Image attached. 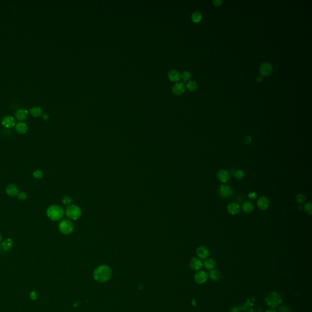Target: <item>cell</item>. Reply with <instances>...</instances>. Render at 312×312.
<instances>
[{
  "mask_svg": "<svg viewBox=\"0 0 312 312\" xmlns=\"http://www.w3.org/2000/svg\"><path fill=\"white\" fill-rule=\"evenodd\" d=\"M216 178L220 182L226 183L230 179V174L227 170L220 169L217 172Z\"/></svg>",
  "mask_w": 312,
  "mask_h": 312,
  "instance_id": "10",
  "label": "cell"
},
{
  "mask_svg": "<svg viewBox=\"0 0 312 312\" xmlns=\"http://www.w3.org/2000/svg\"><path fill=\"white\" fill-rule=\"evenodd\" d=\"M213 4L216 7H218V6H220L222 5L223 4V1L221 0H214L213 1Z\"/></svg>",
  "mask_w": 312,
  "mask_h": 312,
  "instance_id": "38",
  "label": "cell"
},
{
  "mask_svg": "<svg viewBox=\"0 0 312 312\" xmlns=\"http://www.w3.org/2000/svg\"><path fill=\"white\" fill-rule=\"evenodd\" d=\"M192 73L189 71H184L181 74V78L185 82L189 81L192 78Z\"/></svg>",
  "mask_w": 312,
  "mask_h": 312,
  "instance_id": "29",
  "label": "cell"
},
{
  "mask_svg": "<svg viewBox=\"0 0 312 312\" xmlns=\"http://www.w3.org/2000/svg\"><path fill=\"white\" fill-rule=\"evenodd\" d=\"M15 130L20 134H24L28 132V126L23 122H18L15 125Z\"/></svg>",
  "mask_w": 312,
  "mask_h": 312,
  "instance_id": "19",
  "label": "cell"
},
{
  "mask_svg": "<svg viewBox=\"0 0 312 312\" xmlns=\"http://www.w3.org/2000/svg\"><path fill=\"white\" fill-rule=\"evenodd\" d=\"M111 275L110 268L107 266H101L98 268L95 272V278L98 281L104 282L108 280Z\"/></svg>",
  "mask_w": 312,
  "mask_h": 312,
  "instance_id": "4",
  "label": "cell"
},
{
  "mask_svg": "<svg viewBox=\"0 0 312 312\" xmlns=\"http://www.w3.org/2000/svg\"><path fill=\"white\" fill-rule=\"evenodd\" d=\"M302 209H303V207H302L301 205H300V206L299 207V210H302Z\"/></svg>",
  "mask_w": 312,
  "mask_h": 312,
  "instance_id": "43",
  "label": "cell"
},
{
  "mask_svg": "<svg viewBox=\"0 0 312 312\" xmlns=\"http://www.w3.org/2000/svg\"><path fill=\"white\" fill-rule=\"evenodd\" d=\"M273 66L269 62L263 63L260 65V68H259V72H260V74L264 77L269 76V75H271L273 72Z\"/></svg>",
  "mask_w": 312,
  "mask_h": 312,
  "instance_id": "6",
  "label": "cell"
},
{
  "mask_svg": "<svg viewBox=\"0 0 312 312\" xmlns=\"http://www.w3.org/2000/svg\"><path fill=\"white\" fill-rule=\"evenodd\" d=\"M264 312H277V311L275 310L274 309H268V310H266Z\"/></svg>",
  "mask_w": 312,
  "mask_h": 312,
  "instance_id": "41",
  "label": "cell"
},
{
  "mask_svg": "<svg viewBox=\"0 0 312 312\" xmlns=\"http://www.w3.org/2000/svg\"><path fill=\"white\" fill-rule=\"evenodd\" d=\"M59 230L60 233L63 235H70L74 230V224L69 219H63L59 224Z\"/></svg>",
  "mask_w": 312,
  "mask_h": 312,
  "instance_id": "5",
  "label": "cell"
},
{
  "mask_svg": "<svg viewBox=\"0 0 312 312\" xmlns=\"http://www.w3.org/2000/svg\"><path fill=\"white\" fill-rule=\"evenodd\" d=\"M62 202L63 205L68 206V205H70V204H72V199L69 196L66 195V196H64L62 197Z\"/></svg>",
  "mask_w": 312,
  "mask_h": 312,
  "instance_id": "30",
  "label": "cell"
},
{
  "mask_svg": "<svg viewBox=\"0 0 312 312\" xmlns=\"http://www.w3.org/2000/svg\"><path fill=\"white\" fill-rule=\"evenodd\" d=\"M264 300L271 309H276L281 304L282 297L279 292L271 291L266 296Z\"/></svg>",
  "mask_w": 312,
  "mask_h": 312,
  "instance_id": "2",
  "label": "cell"
},
{
  "mask_svg": "<svg viewBox=\"0 0 312 312\" xmlns=\"http://www.w3.org/2000/svg\"><path fill=\"white\" fill-rule=\"evenodd\" d=\"M204 266L206 269L209 270H212L216 266V261L212 258L206 259L204 261Z\"/></svg>",
  "mask_w": 312,
  "mask_h": 312,
  "instance_id": "23",
  "label": "cell"
},
{
  "mask_svg": "<svg viewBox=\"0 0 312 312\" xmlns=\"http://www.w3.org/2000/svg\"><path fill=\"white\" fill-rule=\"evenodd\" d=\"M304 211L309 215H311L312 214V204L311 202H309L305 204L304 206Z\"/></svg>",
  "mask_w": 312,
  "mask_h": 312,
  "instance_id": "31",
  "label": "cell"
},
{
  "mask_svg": "<svg viewBox=\"0 0 312 312\" xmlns=\"http://www.w3.org/2000/svg\"><path fill=\"white\" fill-rule=\"evenodd\" d=\"M17 196H18V199H20L21 201H24L28 198L27 194L26 193L24 192H19L18 195H17Z\"/></svg>",
  "mask_w": 312,
  "mask_h": 312,
  "instance_id": "34",
  "label": "cell"
},
{
  "mask_svg": "<svg viewBox=\"0 0 312 312\" xmlns=\"http://www.w3.org/2000/svg\"><path fill=\"white\" fill-rule=\"evenodd\" d=\"M186 87L191 92H194L195 90H196L198 89V84L196 81H189L187 83V85H186Z\"/></svg>",
  "mask_w": 312,
  "mask_h": 312,
  "instance_id": "26",
  "label": "cell"
},
{
  "mask_svg": "<svg viewBox=\"0 0 312 312\" xmlns=\"http://www.w3.org/2000/svg\"><path fill=\"white\" fill-rule=\"evenodd\" d=\"M233 193L232 189L228 185L223 184L220 186L219 189V195L224 198H228L232 196Z\"/></svg>",
  "mask_w": 312,
  "mask_h": 312,
  "instance_id": "7",
  "label": "cell"
},
{
  "mask_svg": "<svg viewBox=\"0 0 312 312\" xmlns=\"http://www.w3.org/2000/svg\"><path fill=\"white\" fill-rule=\"evenodd\" d=\"M256 81L258 82V83H260L263 81V78L262 76H257L256 78Z\"/></svg>",
  "mask_w": 312,
  "mask_h": 312,
  "instance_id": "40",
  "label": "cell"
},
{
  "mask_svg": "<svg viewBox=\"0 0 312 312\" xmlns=\"http://www.w3.org/2000/svg\"><path fill=\"white\" fill-rule=\"evenodd\" d=\"M248 197L251 200H255L257 198V194L255 192H251L249 193Z\"/></svg>",
  "mask_w": 312,
  "mask_h": 312,
  "instance_id": "35",
  "label": "cell"
},
{
  "mask_svg": "<svg viewBox=\"0 0 312 312\" xmlns=\"http://www.w3.org/2000/svg\"><path fill=\"white\" fill-rule=\"evenodd\" d=\"M30 297L33 300H36L38 298V295L37 294L36 292L33 291L30 293Z\"/></svg>",
  "mask_w": 312,
  "mask_h": 312,
  "instance_id": "37",
  "label": "cell"
},
{
  "mask_svg": "<svg viewBox=\"0 0 312 312\" xmlns=\"http://www.w3.org/2000/svg\"><path fill=\"white\" fill-rule=\"evenodd\" d=\"M196 254L199 259H206L210 255V251L206 246H200L196 249Z\"/></svg>",
  "mask_w": 312,
  "mask_h": 312,
  "instance_id": "8",
  "label": "cell"
},
{
  "mask_svg": "<svg viewBox=\"0 0 312 312\" xmlns=\"http://www.w3.org/2000/svg\"><path fill=\"white\" fill-rule=\"evenodd\" d=\"M230 312H239V309L237 306H232L230 309Z\"/></svg>",
  "mask_w": 312,
  "mask_h": 312,
  "instance_id": "39",
  "label": "cell"
},
{
  "mask_svg": "<svg viewBox=\"0 0 312 312\" xmlns=\"http://www.w3.org/2000/svg\"><path fill=\"white\" fill-rule=\"evenodd\" d=\"M258 207L262 210H265L269 208L270 205V201L266 196H261L260 197L257 202Z\"/></svg>",
  "mask_w": 312,
  "mask_h": 312,
  "instance_id": "9",
  "label": "cell"
},
{
  "mask_svg": "<svg viewBox=\"0 0 312 312\" xmlns=\"http://www.w3.org/2000/svg\"><path fill=\"white\" fill-rule=\"evenodd\" d=\"M194 281L196 283L198 284H204L207 279H208V275L204 271H199L196 274L194 275Z\"/></svg>",
  "mask_w": 312,
  "mask_h": 312,
  "instance_id": "11",
  "label": "cell"
},
{
  "mask_svg": "<svg viewBox=\"0 0 312 312\" xmlns=\"http://www.w3.org/2000/svg\"><path fill=\"white\" fill-rule=\"evenodd\" d=\"M203 266V264L200 259L197 257H194L190 262V267L194 271L200 270Z\"/></svg>",
  "mask_w": 312,
  "mask_h": 312,
  "instance_id": "14",
  "label": "cell"
},
{
  "mask_svg": "<svg viewBox=\"0 0 312 312\" xmlns=\"http://www.w3.org/2000/svg\"><path fill=\"white\" fill-rule=\"evenodd\" d=\"M185 90V85L182 83H176L172 87V92L175 95L179 96L184 93Z\"/></svg>",
  "mask_w": 312,
  "mask_h": 312,
  "instance_id": "12",
  "label": "cell"
},
{
  "mask_svg": "<svg viewBox=\"0 0 312 312\" xmlns=\"http://www.w3.org/2000/svg\"><path fill=\"white\" fill-rule=\"evenodd\" d=\"M33 176L36 178V179H40L43 178V173L42 170L40 169H37L35 171L33 172Z\"/></svg>",
  "mask_w": 312,
  "mask_h": 312,
  "instance_id": "32",
  "label": "cell"
},
{
  "mask_svg": "<svg viewBox=\"0 0 312 312\" xmlns=\"http://www.w3.org/2000/svg\"><path fill=\"white\" fill-rule=\"evenodd\" d=\"M242 209L246 214H251L254 209V205L251 201H245L242 205Z\"/></svg>",
  "mask_w": 312,
  "mask_h": 312,
  "instance_id": "20",
  "label": "cell"
},
{
  "mask_svg": "<svg viewBox=\"0 0 312 312\" xmlns=\"http://www.w3.org/2000/svg\"><path fill=\"white\" fill-rule=\"evenodd\" d=\"M1 240H2V235H1V234L0 233V242L1 241Z\"/></svg>",
  "mask_w": 312,
  "mask_h": 312,
  "instance_id": "42",
  "label": "cell"
},
{
  "mask_svg": "<svg viewBox=\"0 0 312 312\" xmlns=\"http://www.w3.org/2000/svg\"><path fill=\"white\" fill-rule=\"evenodd\" d=\"M168 78L171 81L178 83L181 78V74L178 70L173 69L168 73Z\"/></svg>",
  "mask_w": 312,
  "mask_h": 312,
  "instance_id": "17",
  "label": "cell"
},
{
  "mask_svg": "<svg viewBox=\"0 0 312 312\" xmlns=\"http://www.w3.org/2000/svg\"><path fill=\"white\" fill-rule=\"evenodd\" d=\"M209 276L212 280H213L214 282H217L221 279L222 274H221V271H219L217 269H214L211 270V271L209 273Z\"/></svg>",
  "mask_w": 312,
  "mask_h": 312,
  "instance_id": "21",
  "label": "cell"
},
{
  "mask_svg": "<svg viewBox=\"0 0 312 312\" xmlns=\"http://www.w3.org/2000/svg\"><path fill=\"white\" fill-rule=\"evenodd\" d=\"M251 142H252V138L250 135H248L245 137V138H244L245 144L249 145V144H251Z\"/></svg>",
  "mask_w": 312,
  "mask_h": 312,
  "instance_id": "36",
  "label": "cell"
},
{
  "mask_svg": "<svg viewBox=\"0 0 312 312\" xmlns=\"http://www.w3.org/2000/svg\"><path fill=\"white\" fill-rule=\"evenodd\" d=\"M13 246V241L11 239H7L1 243V248L3 250L8 251L11 250Z\"/></svg>",
  "mask_w": 312,
  "mask_h": 312,
  "instance_id": "22",
  "label": "cell"
},
{
  "mask_svg": "<svg viewBox=\"0 0 312 312\" xmlns=\"http://www.w3.org/2000/svg\"><path fill=\"white\" fill-rule=\"evenodd\" d=\"M30 113L33 117H37L43 113V110L40 107H33L30 109Z\"/></svg>",
  "mask_w": 312,
  "mask_h": 312,
  "instance_id": "24",
  "label": "cell"
},
{
  "mask_svg": "<svg viewBox=\"0 0 312 312\" xmlns=\"http://www.w3.org/2000/svg\"><path fill=\"white\" fill-rule=\"evenodd\" d=\"M279 312H291V309L287 305H282L279 307Z\"/></svg>",
  "mask_w": 312,
  "mask_h": 312,
  "instance_id": "33",
  "label": "cell"
},
{
  "mask_svg": "<svg viewBox=\"0 0 312 312\" xmlns=\"http://www.w3.org/2000/svg\"><path fill=\"white\" fill-rule=\"evenodd\" d=\"M244 176H245V173H244V171H243L242 169H238V170L235 171L234 173V176L238 180L243 179L244 178Z\"/></svg>",
  "mask_w": 312,
  "mask_h": 312,
  "instance_id": "28",
  "label": "cell"
},
{
  "mask_svg": "<svg viewBox=\"0 0 312 312\" xmlns=\"http://www.w3.org/2000/svg\"><path fill=\"white\" fill-rule=\"evenodd\" d=\"M47 214L51 220L58 221H60L63 218L65 214V212L60 205L53 204L48 207L47 210Z\"/></svg>",
  "mask_w": 312,
  "mask_h": 312,
  "instance_id": "1",
  "label": "cell"
},
{
  "mask_svg": "<svg viewBox=\"0 0 312 312\" xmlns=\"http://www.w3.org/2000/svg\"><path fill=\"white\" fill-rule=\"evenodd\" d=\"M227 210L229 214L236 215L240 212V205L237 203H231L228 205Z\"/></svg>",
  "mask_w": 312,
  "mask_h": 312,
  "instance_id": "16",
  "label": "cell"
},
{
  "mask_svg": "<svg viewBox=\"0 0 312 312\" xmlns=\"http://www.w3.org/2000/svg\"><path fill=\"white\" fill-rule=\"evenodd\" d=\"M0 251H1V246H0Z\"/></svg>",
  "mask_w": 312,
  "mask_h": 312,
  "instance_id": "44",
  "label": "cell"
},
{
  "mask_svg": "<svg viewBox=\"0 0 312 312\" xmlns=\"http://www.w3.org/2000/svg\"><path fill=\"white\" fill-rule=\"evenodd\" d=\"M29 115V112L25 108H18L16 110L15 116L18 120L22 121L27 118Z\"/></svg>",
  "mask_w": 312,
  "mask_h": 312,
  "instance_id": "18",
  "label": "cell"
},
{
  "mask_svg": "<svg viewBox=\"0 0 312 312\" xmlns=\"http://www.w3.org/2000/svg\"><path fill=\"white\" fill-rule=\"evenodd\" d=\"M203 16L201 13L199 11H195L193 13L192 15V20L194 23H199L201 21Z\"/></svg>",
  "mask_w": 312,
  "mask_h": 312,
  "instance_id": "25",
  "label": "cell"
},
{
  "mask_svg": "<svg viewBox=\"0 0 312 312\" xmlns=\"http://www.w3.org/2000/svg\"><path fill=\"white\" fill-rule=\"evenodd\" d=\"M15 123V120L14 119V118L11 115H6L4 117L1 121L2 125L6 128H11L14 126Z\"/></svg>",
  "mask_w": 312,
  "mask_h": 312,
  "instance_id": "13",
  "label": "cell"
},
{
  "mask_svg": "<svg viewBox=\"0 0 312 312\" xmlns=\"http://www.w3.org/2000/svg\"><path fill=\"white\" fill-rule=\"evenodd\" d=\"M65 214L68 219L71 221H75L81 217L82 212L79 206L75 204H70L66 207Z\"/></svg>",
  "mask_w": 312,
  "mask_h": 312,
  "instance_id": "3",
  "label": "cell"
},
{
  "mask_svg": "<svg viewBox=\"0 0 312 312\" xmlns=\"http://www.w3.org/2000/svg\"><path fill=\"white\" fill-rule=\"evenodd\" d=\"M296 201L299 205L304 204L306 201V196L302 193H299L296 196Z\"/></svg>",
  "mask_w": 312,
  "mask_h": 312,
  "instance_id": "27",
  "label": "cell"
},
{
  "mask_svg": "<svg viewBox=\"0 0 312 312\" xmlns=\"http://www.w3.org/2000/svg\"><path fill=\"white\" fill-rule=\"evenodd\" d=\"M6 192L7 194L11 197H15L18 195L19 190L18 187L13 184H9L6 188Z\"/></svg>",
  "mask_w": 312,
  "mask_h": 312,
  "instance_id": "15",
  "label": "cell"
}]
</instances>
